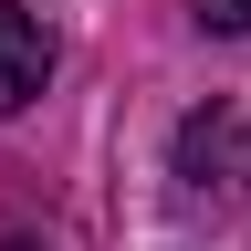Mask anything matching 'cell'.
Masks as SVG:
<instances>
[{
	"instance_id": "cell-3",
	"label": "cell",
	"mask_w": 251,
	"mask_h": 251,
	"mask_svg": "<svg viewBox=\"0 0 251 251\" xmlns=\"http://www.w3.org/2000/svg\"><path fill=\"white\" fill-rule=\"evenodd\" d=\"M199 11V31H220V42H251V0H188Z\"/></svg>"
},
{
	"instance_id": "cell-4",
	"label": "cell",
	"mask_w": 251,
	"mask_h": 251,
	"mask_svg": "<svg viewBox=\"0 0 251 251\" xmlns=\"http://www.w3.org/2000/svg\"><path fill=\"white\" fill-rule=\"evenodd\" d=\"M0 251H31V241H0Z\"/></svg>"
},
{
	"instance_id": "cell-2",
	"label": "cell",
	"mask_w": 251,
	"mask_h": 251,
	"mask_svg": "<svg viewBox=\"0 0 251 251\" xmlns=\"http://www.w3.org/2000/svg\"><path fill=\"white\" fill-rule=\"evenodd\" d=\"M42 84H52V21L21 11V0H0V115H21Z\"/></svg>"
},
{
	"instance_id": "cell-1",
	"label": "cell",
	"mask_w": 251,
	"mask_h": 251,
	"mask_svg": "<svg viewBox=\"0 0 251 251\" xmlns=\"http://www.w3.org/2000/svg\"><path fill=\"white\" fill-rule=\"evenodd\" d=\"M230 178H251L241 168V115L230 105H199V115L178 126V188H188V199H220Z\"/></svg>"
}]
</instances>
